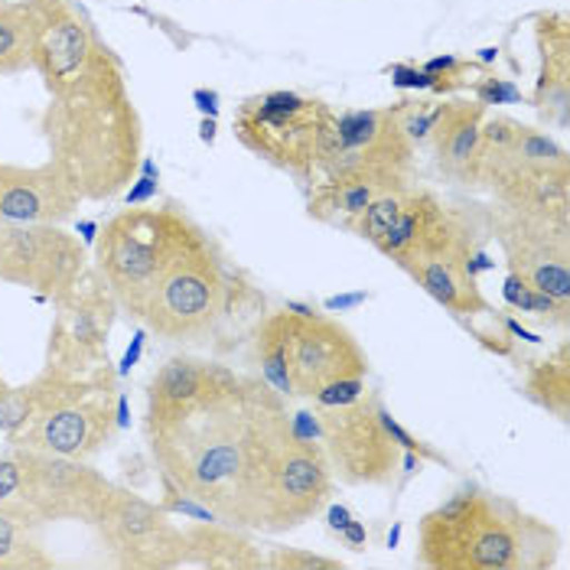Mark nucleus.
Instances as JSON below:
<instances>
[{"label":"nucleus","instance_id":"1","mask_svg":"<svg viewBox=\"0 0 570 570\" xmlns=\"http://www.w3.org/2000/svg\"><path fill=\"white\" fill-rule=\"evenodd\" d=\"M33 69L43 79L49 164L88 203L118 196L140 167L144 121L125 62L72 0H30Z\"/></svg>","mask_w":570,"mask_h":570},{"label":"nucleus","instance_id":"2","mask_svg":"<svg viewBox=\"0 0 570 570\" xmlns=\"http://www.w3.org/2000/svg\"><path fill=\"white\" fill-rule=\"evenodd\" d=\"M294 434L287 401L264 379L206 397L183 417L147 428L164 483L206 505L216 519L245 528L264 473Z\"/></svg>","mask_w":570,"mask_h":570},{"label":"nucleus","instance_id":"3","mask_svg":"<svg viewBox=\"0 0 570 570\" xmlns=\"http://www.w3.org/2000/svg\"><path fill=\"white\" fill-rule=\"evenodd\" d=\"M558 548L548 522L480 485H463L417 525V564L431 570H541Z\"/></svg>","mask_w":570,"mask_h":570},{"label":"nucleus","instance_id":"4","mask_svg":"<svg viewBox=\"0 0 570 570\" xmlns=\"http://www.w3.org/2000/svg\"><path fill=\"white\" fill-rule=\"evenodd\" d=\"M115 372L108 365L76 372L56 362L0 401V434L17 446L91 460L118 431Z\"/></svg>","mask_w":570,"mask_h":570},{"label":"nucleus","instance_id":"5","mask_svg":"<svg viewBox=\"0 0 570 570\" xmlns=\"http://www.w3.org/2000/svg\"><path fill=\"white\" fill-rule=\"evenodd\" d=\"M209 232L176 199L160 206H128L101 225L95 242V271L111 287L121 313L140 320L167 267Z\"/></svg>","mask_w":570,"mask_h":570},{"label":"nucleus","instance_id":"6","mask_svg":"<svg viewBox=\"0 0 570 570\" xmlns=\"http://www.w3.org/2000/svg\"><path fill=\"white\" fill-rule=\"evenodd\" d=\"M473 186L499 206L570 219V157L551 134L505 115H485Z\"/></svg>","mask_w":570,"mask_h":570},{"label":"nucleus","instance_id":"7","mask_svg":"<svg viewBox=\"0 0 570 570\" xmlns=\"http://www.w3.org/2000/svg\"><path fill=\"white\" fill-rule=\"evenodd\" d=\"M401 115L404 105L333 111L320 137L316 174L309 183H368L382 193L411 189L417 147L404 131Z\"/></svg>","mask_w":570,"mask_h":570},{"label":"nucleus","instance_id":"8","mask_svg":"<svg viewBox=\"0 0 570 570\" xmlns=\"http://www.w3.org/2000/svg\"><path fill=\"white\" fill-rule=\"evenodd\" d=\"M115 483L91 470L88 460H72L33 446H17L0 456V499H17L43 525L86 522L95 525Z\"/></svg>","mask_w":570,"mask_h":570},{"label":"nucleus","instance_id":"9","mask_svg":"<svg viewBox=\"0 0 570 570\" xmlns=\"http://www.w3.org/2000/svg\"><path fill=\"white\" fill-rule=\"evenodd\" d=\"M225 291L228 271L219 242L206 235L167 267L140 323L170 343H206L222 323Z\"/></svg>","mask_w":570,"mask_h":570},{"label":"nucleus","instance_id":"10","mask_svg":"<svg viewBox=\"0 0 570 570\" xmlns=\"http://www.w3.org/2000/svg\"><path fill=\"white\" fill-rule=\"evenodd\" d=\"M333 108L323 98L297 91H264L245 98L232 118V131L264 164L301 179L316 174L320 137Z\"/></svg>","mask_w":570,"mask_h":570},{"label":"nucleus","instance_id":"11","mask_svg":"<svg viewBox=\"0 0 570 570\" xmlns=\"http://www.w3.org/2000/svg\"><path fill=\"white\" fill-rule=\"evenodd\" d=\"M382 395L362 392L346 404L320 407L307 414L333 476L350 485H392L404 463V450L389 434L379 414Z\"/></svg>","mask_w":570,"mask_h":570},{"label":"nucleus","instance_id":"12","mask_svg":"<svg viewBox=\"0 0 570 570\" xmlns=\"http://www.w3.org/2000/svg\"><path fill=\"white\" fill-rule=\"evenodd\" d=\"M333 480L336 476L320 440L294 428L291 440L281 446L271 470L264 473L245 528L267 534L301 528L330 502Z\"/></svg>","mask_w":570,"mask_h":570},{"label":"nucleus","instance_id":"13","mask_svg":"<svg viewBox=\"0 0 570 570\" xmlns=\"http://www.w3.org/2000/svg\"><path fill=\"white\" fill-rule=\"evenodd\" d=\"M485 222L505 255L509 274L570 307V219L495 203Z\"/></svg>","mask_w":570,"mask_h":570},{"label":"nucleus","instance_id":"14","mask_svg":"<svg viewBox=\"0 0 570 570\" xmlns=\"http://www.w3.org/2000/svg\"><path fill=\"white\" fill-rule=\"evenodd\" d=\"M101 548L111 564L137 570H167L186 564V528H176L170 509L115 485L95 519Z\"/></svg>","mask_w":570,"mask_h":570},{"label":"nucleus","instance_id":"15","mask_svg":"<svg viewBox=\"0 0 570 570\" xmlns=\"http://www.w3.org/2000/svg\"><path fill=\"white\" fill-rule=\"evenodd\" d=\"M88 274L86 248L62 225L0 219V281L59 301Z\"/></svg>","mask_w":570,"mask_h":570},{"label":"nucleus","instance_id":"16","mask_svg":"<svg viewBox=\"0 0 570 570\" xmlns=\"http://www.w3.org/2000/svg\"><path fill=\"white\" fill-rule=\"evenodd\" d=\"M287 330V382L291 395L316 397L336 382L368 375V355L340 320L291 304Z\"/></svg>","mask_w":570,"mask_h":570},{"label":"nucleus","instance_id":"17","mask_svg":"<svg viewBox=\"0 0 570 570\" xmlns=\"http://www.w3.org/2000/svg\"><path fill=\"white\" fill-rule=\"evenodd\" d=\"M56 320L49 330V362L76 372L108 365V333L118 313V301L105 277L88 267V274L56 301Z\"/></svg>","mask_w":570,"mask_h":570},{"label":"nucleus","instance_id":"18","mask_svg":"<svg viewBox=\"0 0 570 570\" xmlns=\"http://www.w3.org/2000/svg\"><path fill=\"white\" fill-rule=\"evenodd\" d=\"M82 196L52 164H0V219L30 225H62L76 219Z\"/></svg>","mask_w":570,"mask_h":570},{"label":"nucleus","instance_id":"19","mask_svg":"<svg viewBox=\"0 0 570 570\" xmlns=\"http://www.w3.org/2000/svg\"><path fill=\"white\" fill-rule=\"evenodd\" d=\"M238 379L242 375L222 362L176 355L154 375V382L147 389V428L170 424L186 411H193L196 404H203L206 397L238 385Z\"/></svg>","mask_w":570,"mask_h":570},{"label":"nucleus","instance_id":"20","mask_svg":"<svg viewBox=\"0 0 570 570\" xmlns=\"http://www.w3.org/2000/svg\"><path fill=\"white\" fill-rule=\"evenodd\" d=\"M483 118V101H443V105H438V115H434L428 140L434 147V160H438L440 174L450 176L453 183L473 186Z\"/></svg>","mask_w":570,"mask_h":570},{"label":"nucleus","instance_id":"21","mask_svg":"<svg viewBox=\"0 0 570 570\" xmlns=\"http://www.w3.org/2000/svg\"><path fill=\"white\" fill-rule=\"evenodd\" d=\"M534 43L541 56L538 82L531 105L544 115V121H554L558 128H568L570 108V27L564 13H544L534 27Z\"/></svg>","mask_w":570,"mask_h":570},{"label":"nucleus","instance_id":"22","mask_svg":"<svg viewBox=\"0 0 570 570\" xmlns=\"http://www.w3.org/2000/svg\"><path fill=\"white\" fill-rule=\"evenodd\" d=\"M421 291H428L440 307H446L456 316H480L489 313L476 264L460 262V258H424V262L401 267Z\"/></svg>","mask_w":570,"mask_h":570},{"label":"nucleus","instance_id":"23","mask_svg":"<svg viewBox=\"0 0 570 570\" xmlns=\"http://www.w3.org/2000/svg\"><path fill=\"white\" fill-rule=\"evenodd\" d=\"M186 564L209 570H258L264 568V551L242 534L238 525H222L209 519L186 528Z\"/></svg>","mask_w":570,"mask_h":570},{"label":"nucleus","instance_id":"24","mask_svg":"<svg viewBox=\"0 0 570 570\" xmlns=\"http://www.w3.org/2000/svg\"><path fill=\"white\" fill-rule=\"evenodd\" d=\"M43 522L17 499H0V570L56 568L46 551Z\"/></svg>","mask_w":570,"mask_h":570},{"label":"nucleus","instance_id":"25","mask_svg":"<svg viewBox=\"0 0 570 570\" xmlns=\"http://www.w3.org/2000/svg\"><path fill=\"white\" fill-rule=\"evenodd\" d=\"M525 392L558 421H570V343L528 365Z\"/></svg>","mask_w":570,"mask_h":570},{"label":"nucleus","instance_id":"26","mask_svg":"<svg viewBox=\"0 0 570 570\" xmlns=\"http://www.w3.org/2000/svg\"><path fill=\"white\" fill-rule=\"evenodd\" d=\"M33 33L30 0H0V76L33 69Z\"/></svg>","mask_w":570,"mask_h":570},{"label":"nucleus","instance_id":"27","mask_svg":"<svg viewBox=\"0 0 570 570\" xmlns=\"http://www.w3.org/2000/svg\"><path fill=\"white\" fill-rule=\"evenodd\" d=\"M502 294H505V304H509L512 309H519L522 316L538 320L541 326L568 330V323H570L568 304H561V301H554V297H548V294H541V291L528 287V284H522L519 277H512V274H509V281H505V287H502Z\"/></svg>","mask_w":570,"mask_h":570},{"label":"nucleus","instance_id":"28","mask_svg":"<svg viewBox=\"0 0 570 570\" xmlns=\"http://www.w3.org/2000/svg\"><path fill=\"white\" fill-rule=\"evenodd\" d=\"M264 568L274 570H340V558H323V554H309L304 548H271V554H264Z\"/></svg>","mask_w":570,"mask_h":570},{"label":"nucleus","instance_id":"29","mask_svg":"<svg viewBox=\"0 0 570 570\" xmlns=\"http://www.w3.org/2000/svg\"><path fill=\"white\" fill-rule=\"evenodd\" d=\"M340 534H343V541H346L350 548H355V551H358V548L365 544V528L358 525V522H350V525L343 528Z\"/></svg>","mask_w":570,"mask_h":570},{"label":"nucleus","instance_id":"30","mask_svg":"<svg viewBox=\"0 0 570 570\" xmlns=\"http://www.w3.org/2000/svg\"><path fill=\"white\" fill-rule=\"evenodd\" d=\"M350 522V509H343V505H333V509H330V525H333V531H343Z\"/></svg>","mask_w":570,"mask_h":570},{"label":"nucleus","instance_id":"31","mask_svg":"<svg viewBox=\"0 0 570 570\" xmlns=\"http://www.w3.org/2000/svg\"><path fill=\"white\" fill-rule=\"evenodd\" d=\"M140 346H144V336L134 340V346L128 350V355H125V362H121V372H131V365L137 362V355H140Z\"/></svg>","mask_w":570,"mask_h":570},{"label":"nucleus","instance_id":"32","mask_svg":"<svg viewBox=\"0 0 570 570\" xmlns=\"http://www.w3.org/2000/svg\"><path fill=\"white\" fill-rule=\"evenodd\" d=\"M7 392H10V385H7V382H3V375H0V401L7 397Z\"/></svg>","mask_w":570,"mask_h":570}]
</instances>
